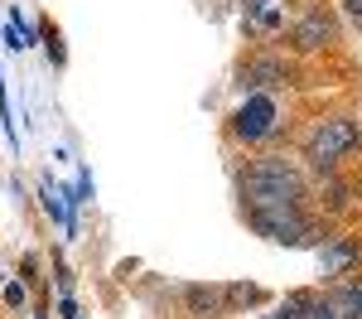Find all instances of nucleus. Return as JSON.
<instances>
[{
    "label": "nucleus",
    "instance_id": "nucleus-1",
    "mask_svg": "<svg viewBox=\"0 0 362 319\" xmlns=\"http://www.w3.org/2000/svg\"><path fill=\"white\" fill-rule=\"evenodd\" d=\"M237 203L247 208H280V203H309L305 160H290L280 150H261L237 170Z\"/></svg>",
    "mask_w": 362,
    "mask_h": 319
},
{
    "label": "nucleus",
    "instance_id": "nucleus-2",
    "mask_svg": "<svg viewBox=\"0 0 362 319\" xmlns=\"http://www.w3.org/2000/svg\"><path fill=\"white\" fill-rule=\"evenodd\" d=\"M362 145V121L353 112H329V116H314L305 131H300V160L314 179L343 170V160Z\"/></svg>",
    "mask_w": 362,
    "mask_h": 319
},
{
    "label": "nucleus",
    "instance_id": "nucleus-3",
    "mask_svg": "<svg viewBox=\"0 0 362 319\" xmlns=\"http://www.w3.org/2000/svg\"><path fill=\"white\" fill-rule=\"evenodd\" d=\"M227 145L237 150H266L290 131V112H285V97L280 92H247L223 121Z\"/></svg>",
    "mask_w": 362,
    "mask_h": 319
},
{
    "label": "nucleus",
    "instance_id": "nucleus-4",
    "mask_svg": "<svg viewBox=\"0 0 362 319\" xmlns=\"http://www.w3.org/2000/svg\"><path fill=\"white\" fill-rule=\"evenodd\" d=\"M242 223H247V228L256 232V237L276 242V247H309V242L319 237V223H314L309 203H280V208H247V213H242Z\"/></svg>",
    "mask_w": 362,
    "mask_h": 319
},
{
    "label": "nucleus",
    "instance_id": "nucleus-5",
    "mask_svg": "<svg viewBox=\"0 0 362 319\" xmlns=\"http://www.w3.org/2000/svg\"><path fill=\"white\" fill-rule=\"evenodd\" d=\"M295 78V68H290V58L276 54V49H261V54L242 58V68H237V92L247 97V92H280V87H290Z\"/></svg>",
    "mask_w": 362,
    "mask_h": 319
},
{
    "label": "nucleus",
    "instance_id": "nucleus-6",
    "mask_svg": "<svg viewBox=\"0 0 362 319\" xmlns=\"http://www.w3.org/2000/svg\"><path fill=\"white\" fill-rule=\"evenodd\" d=\"M314 261H319L324 281H343V276L362 271V237L358 232H329V237L314 247Z\"/></svg>",
    "mask_w": 362,
    "mask_h": 319
},
{
    "label": "nucleus",
    "instance_id": "nucleus-7",
    "mask_svg": "<svg viewBox=\"0 0 362 319\" xmlns=\"http://www.w3.org/2000/svg\"><path fill=\"white\" fill-rule=\"evenodd\" d=\"M285 39H290L295 54H324L338 39V25H334V15H329L324 5H309V10H300V20L290 25Z\"/></svg>",
    "mask_w": 362,
    "mask_h": 319
},
{
    "label": "nucleus",
    "instance_id": "nucleus-8",
    "mask_svg": "<svg viewBox=\"0 0 362 319\" xmlns=\"http://www.w3.org/2000/svg\"><path fill=\"white\" fill-rule=\"evenodd\" d=\"M179 300H184V315H189V319H223V315H232V310H227V290L213 286V281L184 286V290H179Z\"/></svg>",
    "mask_w": 362,
    "mask_h": 319
},
{
    "label": "nucleus",
    "instance_id": "nucleus-9",
    "mask_svg": "<svg viewBox=\"0 0 362 319\" xmlns=\"http://www.w3.org/2000/svg\"><path fill=\"white\" fill-rule=\"evenodd\" d=\"M314 189H319V208H324L329 218H343V213L353 208V194H358V189H353V179H348L343 170L324 174V179H319Z\"/></svg>",
    "mask_w": 362,
    "mask_h": 319
},
{
    "label": "nucleus",
    "instance_id": "nucleus-10",
    "mask_svg": "<svg viewBox=\"0 0 362 319\" xmlns=\"http://www.w3.org/2000/svg\"><path fill=\"white\" fill-rule=\"evenodd\" d=\"M242 25H247V34H280L285 5L280 0H242Z\"/></svg>",
    "mask_w": 362,
    "mask_h": 319
},
{
    "label": "nucleus",
    "instance_id": "nucleus-11",
    "mask_svg": "<svg viewBox=\"0 0 362 319\" xmlns=\"http://www.w3.org/2000/svg\"><path fill=\"white\" fill-rule=\"evenodd\" d=\"M324 295H329V305L338 310V319H362V276L358 271L343 276V281H329Z\"/></svg>",
    "mask_w": 362,
    "mask_h": 319
},
{
    "label": "nucleus",
    "instance_id": "nucleus-12",
    "mask_svg": "<svg viewBox=\"0 0 362 319\" xmlns=\"http://www.w3.org/2000/svg\"><path fill=\"white\" fill-rule=\"evenodd\" d=\"M280 305L290 310V319H338V310L329 305L324 290H290Z\"/></svg>",
    "mask_w": 362,
    "mask_h": 319
},
{
    "label": "nucleus",
    "instance_id": "nucleus-13",
    "mask_svg": "<svg viewBox=\"0 0 362 319\" xmlns=\"http://www.w3.org/2000/svg\"><path fill=\"white\" fill-rule=\"evenodd\" d=\"M227 290V310H251V305H266V290L256 286V281H232Z\"/></svg>",
    "mask_w": 362,
    "mask_h": 319
},
{
    "label": "nucleus",
    "instance_id": "nucleus-14",
    "mask_svg": "<svg viewBox=\"0 0 362 319\" xmlns=\"http://www.w3.org/2000/svg\"><path fill=\"white\" fill-rule=\"evenodd\" d=\"M39 199H44V213H49V218H54V223H63V228H68V223H73V218H68V194H63V189H54V179H44V184H39Z\"/></svg>",
    "mask_w": 362,
    "mask_h": 319
},
{
    "label": "nucleus",
    "instance_id": "nucleus-15",
    "mask_svg": "<svg viewBox=\"0 0 362 319\" xmlns=\"http://www.w3.org/2000/svg\"><path fill=\"white\" fill-rule=\"evenodd\" d=\"M44 54H49V63H54V68H63V63H68V49H63V34H58L54 25H44Z\"/></svg>",
    "mask_w": 362,
    "mask_h": 319
},
{
    "label": "nucleus",
    "instance_id": "nucleus-16",
    "mask_svg": "<svg viewBox=\"0 0 362 319\" xmlns=\"http://www.w3.org/2000/svg\"><path fill=\"white\" fill-rule=\"evenodd\" d=\"M0 295H5V305H10V310H20V305L29 300V281H25V276H20V281H5Z\"/></svg>",
    "mask_w": 362,
    "mask_h": 319
},
{
    "label": "nucleus",
    "instance_id": "nucleus-17",
    "mask_svg": "<svg viewBox=\"0 0 362 319\" xmlns=\"http://www.w3.org/2000/svg\"><path fill=\"white\" fill-rule=\"evenodd\" d=\"M58 315H63V319H78V300H73V295H58Z\"/></svg>",
    "mask_w": 362,
    "mask_h": 319
},
{
    "label": "nucleus",
    "instance_id": "nucleus-18",
    "mask_svg": "<svg viewBox=\"0 0 362 319\" xmlns=\"http://www.w3.org/2000/svg\"><path fill=\"white\" fill-rule=\"evenodd\" d=\"M343 10H348V20L362 29V0H343Z\"/></svg>",
    "mask_w": 362,
    "mask_h": 319
},
{
    "label": "nucleus",
    "instance_id": "nucleus-19",
    "mask_svg": "<svg viewBox=\"0 0 362 319\" xmlns=\"http://www.w3.org/2000/svg\"><path fill=\"white\" fill-rule=\"evenodd\" d=\"M266 319H290V310H285V305H280V310H276V315H266Z\"/></svg>",
    "mask_w": 362,
    "mask_h": 319
},
{
    "label": "nucleus",
    "instance_id": "nucleus-20",
    "mask_svg": "<svg viewBox=\"0 0 362 319\" xmlns=\"http://www.w3.org/2000/svg\"><path fill=\"white\" fill-rule=\"evenodd\" d=\"M0 286H5V276H0Z\"/></svg>",
    "mask_w": 362,
    "mask_h": 319
}]
</instances>
